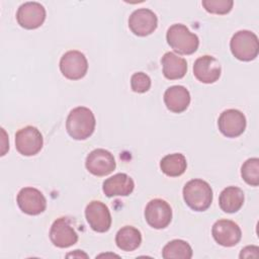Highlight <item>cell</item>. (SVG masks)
I'll list each match as a JSON object with an SVG mask.
<instances>
[{"mask_svg":"<svg viewBox=\"0 0 259 259\" xmlns=\"http://www.w3.org/2000/svg\"><path fill=\"white\" fill-rule=\"evenodd\" d=\"M60 70L69 80L82 79L88 70V61L85 55L79 51L66 52L60 60Z\"/></svg>","mask_w":259,"mask_h":259,"instance_id":"cell-5","label":"cell"},{"mask_svg":"<svg viewBox=\"0 0 259 259\" xmlns=\"http://www.w3.org/2000/svg\"><path fill=\"white\" fill-rule=\"evenodd\" d=\"M222 73V67L219 61L212 56H202L195 60L193 65V74L201 83L211 84L219 80Z\"/></svg>","mask_w":259,"mask_h":259,"instance_id":"cell-16","label":"cell"},{"mask_svg":"<svg viewBox=\"0 0 259 259\" xmlns=\"http://www.w3.org/2000/svg\"><path fill=\"white\" fill-rule=\"evenodd\" d=\"M86 221L97 233H105L111 227V214L107 205L99 200L90 201L85 208Z\"/></svg>","mask_w":259,"mask_h":259,"instance_id":"cell-8","label":"cell"},{"mask_svg":"<svg viewBox=\"0 0 259 259\" xmlns=\"http://www.w3.org/2000/svg\"><path fill=\"white\" fill-rule=\"evenodd\" d=\"M163 75L169 80L181 79L187 72V62L184 58L172 52H167L161 59Z\"/></svg>","mask_w":259,"mask_h":259,"instance_id":"cell-19","label":"cell"},{"mask_svg":"<svg viewBox=\"0 0 259 259\" xmlns=\"http://www.w3.org/2000/svg\"><path fill=\"white\" fill-rule=\"evenodd\" d=\"M192 254L191 246L179 239L168 242L162 250V256L165 259H190Z\"/></svg>","mask_w":259,"mask_h":259,"instance_id":"cell-23","label":"cell"},{"mask_svg":"<svg viewBox=\"0 0 259 259\" xmlns=\"http://www.w3.org/2000/svg\"><path fill=\"white\" fill-rule=\"evenodd\" d=\"M244 192L237 186H228L220 194L219 204L223 211L228 213L237 212L244 204Z\"/></svg>","mask_w":259,"mask_h":259,"instance_id":"cell-20","label":"cell"},{"mask_svg":"<svg viewBox=\"0 0 259 259\" xmlns=\"http://www.w3.org/2000/svg\"><path fill=\"white\" fill-rule=\"evenodd\" d=\"M246 117L244 113L238 109L224 110L218 119L220 132L227 138H237L241 136L246 128Z\"/></svg>","mask_w":259,"mask_h":259,"instance_id":"cell-11","label":"cell"},{"mask_svg":"<svg viewBox=\"0 0 259 259\" xmlns=\"http://www.w3.org/2000/svg\"><path fill=\"white\" fill-rule=\"evenodd\" d=\"M21 211L29 215H37L46 210L47 199L41 191L34 187L21 188L16 197Z\"/></svg>","mask_w":259,"mask_h":259,"instance_id":"cell-9","label":"cell"},{"mask_svg":"<svg viewBox=\"0 0 259 259\" xmlns=\"http://www.w3.org/2000/svg\"><path fill=\"white\" fill-rule=\"evenodd\" d=\"M151 78L144 72L134 73L131 77V87L134 92L145 93L151 88Z\"/></svg>","mask_w":259,"mask_h":259,"instance_id":"cell-26","label":"cell"},{"mask_svg":"<svg viewBox=\"0 0 259 259\" xmlns=\"http://www.w3.org/2000/svg\"><path fill=\"white\" fill-rule=\"evenodd\" d=\"M42 135L35 126H24L15 134V148L23 156L36 155L42 149Z\"/></svg>","mask_w":259,"mask_h":259,"instance_id":"cell-6","label":"cell"},{"mask_svg":"<svg viewBox=\"0 0 259 259\" xmlns=\"http://www.w3.org/2000/svg\"><path fill=\"white\" fill-rule=\"evenodd\" d=\"M241 176L247 184L251 186H258L259 185V159L250 158L246 160L243 163L241 168Z\"/></svg>","mask_w":259,"mask_h":259,"instance_id":"cell-24","label":"cell"},{"mask_svg":"<svg viewBox=\"0 0 259 259\" xmlns=\"http://www.w3.org/2000/svg\"><path fill=\"white\" fill-rule=\"evenodd\" d=\"M158 26L157 15L148 8H139L128 17V27L138 36H147Z\"/></svg>","mask_w":259,"mask_h":259,"instance_id":"cell-13","label":"cell"},{"mask_svg":"<svg viewBox=\"0 0 259 259\" xmlns=\"http://www.w3.org/2000/svg\"><path fill=\"white\" fill-rule=\"evenodd\" d=\"M115 243L122 251H134L138 249L142 243V234L133 226H124L116 233Z\"/></svg>","mask_w":259,"mask_h":259,"instance_id":"cell-21","label":"cell"},{"mask_svg":"<svg viewBox=\"0 0 259 259\" xmlns=\"http://www.w3.org/2000/svg\"><path fill=\"white\" fill-rule=\"evenodd\" d=\"M145 219L150 227L158 230L165 229L171 223L172 208L166 200L154 198L146 205Z\"/></svg>","mask_w":259,"mask_h":259,"instance_id":"cell-7","label":"cell"},{"mask_svg":"<svg viewBox=\"0 0 259 259\" xmlns=\"http://www.w3.org/2000/svg\"><path fill=\"white\" fill-rule=\"evenodd\" d=\"M96 119L91 109L85 106L73 108L66 120V130L71 138L83 141L91 137L95 130Z\"/></svg>","mask_w":259,"mask_h":259,"instance_id":"cell-1","label":"cell"},{"mask_svg":"<svg viewBox=\"0 0 259 259\" xmlns=\"http://www.w3.org/2000/svg\"><path fill=\"white\" fill-rule=\"evenodd\" d=\"M135 188V182L132 177L125 173H117L107 178L102 185V190L107 197L127 196Z\"/></svg>","mask_w":259,"mask_h":259,"instance_id":"cell-17","label":"cell"},{"mask_svg":"<svg viewBox=\"0 0 259 259\" xmlns=\"http://www.w3.org/2000/svg\"><path fill=\"white\" fill-rule=\"evenodd\" d=\"M50 239L58 248H68L78 242V234L67 218L57 219L50 230Z\"/></svg>","mask_w":259,"mask_h":259,"instance_id":"cell-15","label":"cell"},{"mask_svg":"<svg viewBox=\"0 0 259 259\" xmlns=\"http://www.w3.org/2000/svg\"><path fill=\"white\" fill-rule=\"evenodd\" d=\"M78 251L79 250H75V253H71V254H68L67 255V257H70V256H73V257H85V258H87L88 256L85 254V253H81V254H76V253H78Z\"/></svg>","mask_w":259,"mask_h":259,"instance_id":"cell-28","label":"cell"},{"mask_svg":"<svg viewBox=\"0 0 259 259\" xmlns=\"http://www.w3.org/2000/svg\"><path fill=\"white\" fill-rule=\"evenodd\" d=\"M166 39L168 45L181 55H191L197 51L199 46L198 36L182 23L171 25L167 30Z\"/></svg>","mask_w":259,"mask_h":259,"instance_id":"cell-3","label":"cell"},{"mask_svg":"<svg viewBox=\"0 0 259 259\" xmlns=\"http://www.w3.org/2000/svg\"><path fill=\"white\" fill-rule=\"evenodd\" d=\"M259 256V248L257 246H247L242 249L240 258H257Z\"/></svg>","mask_w":259,"mask_h":259,"instance_id":"cell-27","label":"cell"},{"mask_svg":"<svg viewBox=\"0 0 259 259\" xmlns=\"http://www.w3.org/2000/svg\"><path fill=\"white\" fill-rule=\"evenodd\" d=\"M212 189L202 179L189 180L183 187L185 203L195 211L206 210L212 201Z\"/></svg>","mask_w":259,"mask_h":259,"instance_id":"cell-2","label":"cell"},{"mask_svg":"<svg viewBox=\"0 0 259 259\" xmlns=\"http://www.w3.org/2000/svg\"><path fill=\"white\" fill-rule=\"evenodd\" d=\"M47 16L46 8L38 2H25L21 4L16 12L18 24L25 29L39 27Z\"/></svg>","mask_w":259,"mask_h":259,"instance_id":"cell-12","label":"cell"},{"mask_svg":"<svg viewBox=\"0 0 259 259\" xmlns=\"http://www.w3.org/2000/svg\"><path fill=\"white\" fill-rule=\"evenodd\" d=\"M230 49L236 59L244 62L253 61L259 53L258 36L250 30H239L232 36Z\"/></svg>","mask_w":259,"mask_h":259,"instance_id":"cell-4","label":"cell"},{"mask_svg":"<svg viewBox=\"0 0 259 259\" xmlns=\"http://www.w3.org/2000/svg\"><path fill=\"white\" fill-rule=\"evenodd\" d=\"M85 166L91 174L95 176H105L115 169L116 162L109 151L105 149H95L87 155Z\"/></svg>","mask_w":259,"mask_h":259,"instance_id":"cell-10","label":"cell"},{"mask_svg":"<svg viewBox=\"0 0 259 259\" xmlns=\"http://www.w3.org/2000/svg\"><path fill=\"white\" fill-rule=\"evenodd\" d=\"M160 168L165 175L169 177H178L182 175L187 168L186 158L180 153L169 154L161 159Z\"/></svg>","mask_w":259,"mask_h":259,"instance_id":"cell-22","label":"cell"},{"mask_svg":"<svg viewBox=\"0 0 259 259\" xmlns=\"http://www.w3.org/2000/svg\"><path fill=\"white\" fill-rule=\"evenodd\" d=\"M201 4L203 8L212 14H227L229 13L234 5L233 0H202Z\"/></svg>","mask_w":259,"mask_h":259,"instance_id":"cell-25","label":"cell"},{"mask_svg":"<svg viewBox=\"0 0 259 259\" xmlns=\"http://www.w3.org/2000/svg\"><path fill=\"white\" fill-rule=\"evenodd\" d=\"M164 102L170 111L174 113L183 112L189 106L190 93L184 86H171L164 93Z\"/></svg>","mask_w":259,"mask_h":259,"instance_id":"cell-18","label":"cell"},{"mask_svg":"<svg viewBox=\"0 0 259 259\" xmlns=\"http://www.w3.org/2000/svg\"><path fill=\"white\" fill-rule=\"evenodd\" d=\"M214 241L224 247H233L237 245L242 238V231L238 224L231 220H219L211 229Z\"/></svg>","mask_w":259,"mask_h":259,"instance_id":"cell-14","label":"cell"}]
</instances>
